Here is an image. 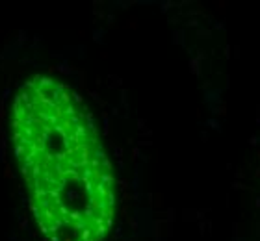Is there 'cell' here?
<instances>
[{
	"label": "cell",
	"instance_id": "6da1fadb",
	"mask_svg": "<svg viewBox=\"0 0 260 241\" xmlns=\"http://www.w3.org/2000/svg\"><path fill=\"white\" fill-rule=\"evenodd\" d=\"M11 140L49 241H103L114 225L115 180L91 119L50 76L24 82L11 104Z\"/></svg>",
	"mask_w": 260,
	"mask_h": 241
}]
</instances>
